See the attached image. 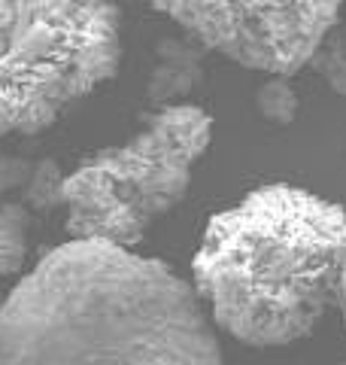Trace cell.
Returning a JSON list of instances; mask_svg holds the SVG:
<instances>
[{"instance_id": "cell-11", "label": "cell", "mask_w": 346, "mask_h": 365, "mask_svg": "<svg viewBox=\"0 0 346 365\" xmlns=\"http://www.w3.org/2000/svg\"><path fill=\"white\" fill-rule=\"evenodd\" d=\"M343 317V326H346V244H343V265H340V280H337V304H334Z\"/></svg>"}, {"instance_id": "cell-8", "label": "cell", "mask_w": 346, "mask_h": 365, "mask_svg": "<svg viewBox=\"0 0 346 365\" xmlns=\"http://www.w3.org/2000/svg\"><path fill=\"white\" fill-rule=\"evenodd\" d=\"M310 67H313L337 95H346V21H337V25L322 37L319 49L313 52V58H310Z\"/></svg>"}, {"instance_id": "cell-9", "label": "cell", "mask_w": 346, "mask_h": 365, "mask_svg": "<svg viewBox=\"0 0 346 365\" xmlns=\"http://www.w3.org/2000/svg\"><path fill=\"white\" fill-rule=\"evenodd\" d=\"M256 107L268 122L273 125H288L298 116V95L288 79L271 76L268 83H261L256 91Z\"/></svg>"}, {"instance_id": "cell-1", "label": "cell", "mask_w": 346, "mask_h": 365, "mask_svg": "<svg viewBox=\"0 0 346 365\" xmlns=\"http://www.w3.org/2000/svg\"><path fill=\"white\" fill-rule=\"evenodd\" d=\"M0 365H225L198 292L107 241L49 250L0 304Z\"/></svg>"}, {"instance_id": "cell-4", "label": "cell", "mask_w": 346, "mask_h": 365, "mask_svg": "<svg viewBox=\"0 0 346 365\" xmlns=\"http://www.w3.org/2000/svg\"><path fill=\"white\" fill-rule=\"evenodd\" d=\"M210 140V113L198 104H173L161 107L131 140L95 153L64 177L70 237L134 250L149 225L186 198Z\"/></svg>"}, {"instance_id": "cell-6", "label": "cell", "mask_w": 346, "mask_h": 365, "mask_svg": "<svg viewBox=\"0 0 346 365\" xmlns=\"http://www.w3.org/2000/svg\"><path fill=\"white\" fill-rule=\"evenodd\" d=\"M204 83L201 49L186 37H164L155 46V67L149 73L146 95L152 104L173 107Z\"/></svg>"}, {"instance_id": "cell-2", "label": "cell", "mask_w": 346, "mask_h": 365, "mask_svg": "<svg viewBox=\"0 0 346 365\" xmlns=\"http://www.w3.org/2000/svg\"><path fill=\"white\" fill-rule=\"evenodd\" d=\"M343 244L340 204L268 182L206 222L192 287L216 329L249 347H285L337 304Z\"/></svg>"}, {"instance_id": "cell-7", "label": "cell", "mask_w": 346, "mask_h": 365, "mask_svg": "<svg viewBox=\"0 0 346 365\" xmlns=\"http://www.w3.org/2000/svg\"><path fill=\"white\" fill-rule=\"evenodd\" d=\"M28 256V213L19 204L0 207V277L19 274Z\"/></svg>"}, {"instance_id": "cell-5", "label": "cell", "mask_w": 346, "mask_h": 365, "mask_svg": "<svg viewBox=\"0 0 346 365\" xmlns=\"http://www.w3.org/2000/svg\"><path fill=\"white\" fill-rule=\"evenodd\" d=\"M167 13L194 43L249 71L288 79L310 64L322 37L340 21V4L298 0V4H204V0H161Z\"/></svg>"}, {"instance_id": "cell-10", "label": "cell", "mask_w": 346, "mask_h": 365, "mask_svg": "<svg viewBox=\"0 0 346 365\" xmlns=\"http://www.w3.org/2000/svg\"><path fill=\"white\" fill-rule=\"evenodd\" d=\"M28 201L33 204V207L40 210H52V207H64V174L61 168H58L52 158H46V162H40L37 168H31L28 174Z\"/></svg>"}, {"instance_id": "cell-3", "label": "cell", "mask_w": 346, "mask_h": 365, "mask_svg": "<svg viewBox=\"0 0 346 365\" xmlns=\"http://www.w3.org/2000/svg\"><path fill=\"white\" fill-rule=\"evenodd\" d=\"M122 13L103 0H0V137L40 134L119 73Z\"/></svg>"}]
</instances>
